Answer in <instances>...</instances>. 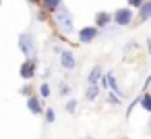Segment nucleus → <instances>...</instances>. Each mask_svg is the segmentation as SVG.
<instances>
[{
  "label": "nucleus",
  "mask_w": 151,
  "mask_h": 139,
  "mask_svg": "<svg viewBox=\"0 0 151 139\" xmlns=\"http://www.w3.org/2000/svg\"><path fill=\"white\" fill-rule=\"evenodd\" d=\"M54 25L62 35H68V33L75 31V21H73V15L66 7H62L60 11L54 13Z\"/></svg>",
  "instance_id": "obj_1"
},
{
  "label": "nucleus",
  "mask_w": 151,
  "mask_h": 139,
  "mask_svg": "<svg viewBox=\"0 0 151 139\" xmlns=\"http://www.w3.org/2000/svg\"><path fill=\"white\" fill-rule=\"evenodd\" d=\"M19 48L25 58H35V40L29 31H23L19 35Z\"/></svg>",
  "instance_id": "obj_2"
},
{
  "label": "nucleus",
  "mask_w": 151,
  "mask_h": 139,
  "mask_svg": "<svg viewBox=\"0 0 151 139\" xmlns=\"http://www.w3.org/2000/svg\"><path fill=\"white\" fill-rule=\"evenodd\" d=\"M132 21H134V13H132L130 7L118 9V11L114 13V23H116L118 27H128V25H132Z\"/></svg>",
  "instance_id": "obj_3"
},
{
  "label": "nucleus",
  "mask_w": 151,
  "mask_h": 139,
  "mask_svg": "<svg viewBox=\"0 0 151 139\" xmlns=\"http://www.w3.org/2000/svg\"><path fill=\"white\" fill-rule=\"evenodd\" d=\"M35 64H37V58H25L21 69H19V75L23 81H31L35 77Z\"/></svg>",
  "instance_id": "obj_4"
},
{
  "label": "nucleus",
  "mask_w": 151,
  "mask_h": 139,
  "mask_svg": "<svg viewBox=\"0 0 151 139\" xmlns=\"http://www.w3.org/2000/svg\"><path fill=\"white\" fill-rule=\"evenodd\" d=\"M97 35H99V29L95 25H85L79 29V44H91L95 42Z\"/></svg>",
  "instance_id": "obj_5"
},
{
  "label": "nucleus",
  "mask_w": 151,
  "mask_h": 139,
  "mask_svg": "<svg viewBox=\"0 0 151 139\" xmlns=\"http://www.w3.org/2000/svg\"><path fill=\"white\" fill-rule=\"evenodd\" d=\"M58 56H60V67L64 69V71H73L75 67H77V58H75V54L70 52V50H60L58 52Z\"/></svg>",
  "instance_id": "obj_6"
},
{
  "label": "nucleus",
  "mask_w": 151,
  "mask_h": 139,
  "mask_svg": "<svg viewBox=\"0 0 151 139\" xmlns=\"http://www.w3.org/2000/svg\"><path fill=\"white\" fill-rule=\"evenodd\" d=\"M112 21H114V15H112V13H108V11L95 13V27H97V29H104V27L112 25Z\"/></svg>",
  "instance_id": "obj_7"
},
{
  "label": "nucleus",
  "mask_w": 151,
  "mask_h": 139,
  "mask_svg": "<svg viewBox=\"0 0 151 139\" xmlns=\"http://www.w3.org/2000/svg\"><path fill=\"white\" fill-rule=\"evenodd\" d=\"M104 75H106L104 69H101L99 64H95V67L89 71V75H87V83H89V85H97V81H101Z\"/></svg>",
  "instance_id": "obj_8"
},
{
  "label": "nucleus",
  "mask_w": 151,
  "mask_h": 139,
  "mask_svg": "<svg viewBox=\"0 0 151 139\" xmlns=\"http://www.w3.org/2000/svg\"><path fill=\"white\" fill-rule=\"evenodd\" d=\"M64 7V2L62 0H42V9L46 11V13H56V11H60Z\"/></svg>",
  "instance_id": "obj_9"
},
{
  "label": "nucleus",
  "mask_w": 151,
  "mask_h": 139,
  "mask_svg": "<svg viewBox=\"0 0 151 139\" xmlns=\"http://www.w3.org/2000/svg\"><path fill=\"white\" fill-rule=\"evenodd\" d=\"M27 108H29L31 114H42V112H44V108H42V100H40L37 96H29V98H27Z\"/></svg>",
  "instance_id": "obj_10"
},
{
  "label": "nucleus",
  "mask_w": 151,
  "mask_h": 139,
  "mask_svg": "<svg viewBox=\"0 0 151 139\" xmlns=\"http://www.w3.org/2000/svg\"><path fill=\"white\" fill-rule=\"evenodd\" d=\"M149 19H151V0H147V2L139 9V21L145 23V21H149Z\"/></svg>",
  "instance_id": "obj_11"
},
{
  "label": "nucleus",
  "mask_w": 151,
  "mask_h": 139,
  "mask_svg": "<svg viewBox=\"0 0 151 139\" xmlns=\"http://www.w3.org/2000/svg\"><path fill=\"white\" fill-rule=\"evenodd\" d=\"M139 106L151 114V91H143L141 93V100H139Z\"/></svg>",
  "instance_id": "obj_12"
},
{
  "label": "nucleus",
  "mask_w": 151,
  "mask_h": 139,
  "mask_svg": "<svg viewBox=\"0 0 151 139\" xmlns=\"http://www.w3.org/2000/svg\"><path fill=\"white\" fill-rule=\"evenodd\" d=\"M85 98H87L89 102L97 100V98H99V85H89V87H87V93H85Z\"/></svg>",
  "instance_id": "obj_13"
},
{
  "label": "nucleus",
  "mask_w": 151,
  "mask_h": 139,
  "mask_svg": "<svg viewBox=\"0 0 151 139\" xmlns=\"http://www.w3.org/2000/svg\"><path fill=\"white\" fill-rule=\"evenodd\" d=\"M50 93H52L50 83H46V81H44V83L40 85V98H42V100H46V98H50Z\"/></svg>",
  "instance_id": "obj_14"
},
{
  "label": "nucleus",
  "mask_w": 151,
  "mask_h": 139,
  "mask_svg": "<svg viewBox=\"0 0 151 139\" xmlns=\"http://www.w3.org/2000/svg\"><path fill=\"white\" fill-rule=\"evenodd\" d=\"M44 114H46V122H48V125H54V122H56V110H54V108H46Z\"/></svg>",
  "instance_id": "obj_15"
},
{
  "label": "nucleus",
  "mask_w": 151,
  "mask_h": 139,
  "mask_svg": "<svg viewBox=\"0 0 151 139\" xmlns=\"http://www.w3.org/2000/svg\"><path fill=\"white\" fill-rule=\"evenodd\" d=\"M108 102H110L112 106H120V104H122V98L116 96L114 91H108Z\"/></svg>",
  "instance_id": "obj_16"
},
{
  "label": "nucleus",
  "mask_w": 151,
  "mask_h": 139,
  "mask_svg": "<svg viewBox=\"0 0 151 139\" xmlns=\"http://www.w3.org/2000/svg\"><path fill=\"white\" fill-rule=\"evenodd\" d=\"M21 93H23L25 98L33 96V87H31V83H29V81H25V83H23V87H21Z\"/></svg>",
  "instance_id": "obj_17"
},
{
  "label": "nucleus",
  "mask_w": 151,
  "mask_h": 139,
  "mask_svg": "<svg viewBox=\"0 0 151 139\" xmlns=\"http://www.w3.org/2000/svg\"><path fill=\"white\" fill-rule=\"evenodd\" d=\"M70 93H73V89H70V85H68V83H62V81H60V96H64V98H68Z\"/></svg>",
  "instance_id": "obj_18"
},
{
  "label": "nucleus",
  "mask_w": 151,
  "mask_h": 139,
  "mask_svg": "<svg viewBox=\"0 0 151 139\" xmlns=\"http://www.w3.org/2000/svg\"><path fill=\"white\" fill-rule=\"evenodd\" d=\"M145 2H147V0H126V4H128L130 9H137V11H139Z\"/></svg>",
  "instance_id": "obj_19"
},
{
  "label": "nucleus",
  "mask_w": 151,
  "mask_h": 139,
  "mask_svg": "<svg viewBox=\"0 0 151 139\" xmlns=\"http://www.w3.org/2000/svg\"><path fill=\"white\" fill-rule=\"evenodd\" d=\"M64 108H66V112H70V114H73V112L77 110V100H75V98H70V100L66 102V106H64Z\"/></svg>",
  "instance_id": "obj_20"
},
{
  "label": "nucleus",
  "mask_w": 151,
  "mask_h": 139,
  "mask_svg": "<svg viewBox=\"0 0 151 139\" xmlns=\"http://www.w3.org/2000/svg\"><path fill=\"white\" fill-rule=\"evenodd\" d=\"M46 17H48V13H46V11L42 9V11L37 13V19H40V21H46Z\"/></svg>",
  "instance_id": "obj_21"
},
{
  "label": "nucleus",
  "mask_w": 151,
  "mask_h": 139,
  "mask_svg": "<svg viewBox=\"0 0 151 139\" xmlns=\"http://www.w3.org/2000/svg\"><path fill=\"white\" fill-rule=\"evenodd\" d=\"M145 46H147V52H149V56H151V38H147V42H145Z\"/></svg>",
  "instance_id": "obj_22"
},
{
  "label": "nucleus",
  "mask_w": 151,
  "mask_h": 139,
  "mask_svg": "<svg viewBox=\"0 0 151 139\" xmlns=\"http://www.w3.org/2000/svg\"><path fill=\"white\" fill-rule=\"evenodd\" d=\"M29 2H42V0H29Z\"/></svg>",
  "instance_id": "obj_23"
},
{
  "label": "nucleus",
  "mask_w": 151,
  "mask_h": 139,
  "mask_svg": "<svg viewBox=\"0 0 151 139\" xmlns=\"http://www.w3.org/2000/svg\"><path fill=\"white\" fill-rule=\"evenodd\" d=\"M149 131H151V118H149Z\"/></svg>",
  "instance_id": "obj_24"
},
{
  "label": "nucleus",
  "mask_w": 151,
  "mask_h": 139,
  "mask_svg": "<svg viewBox=\"0 0 151 139\" xmlns=\"http://www.w3.org/2000/svg\"><path fill=\"white\" fill-rule=\"evenodd\" d=\"M83 139H93V137H83Z\"/></svg>",
  "instance_id": "obj_25"
},
{
  "label": "nucleus",
  "mask_w": 151,
  "mask_h": 139,
  "mask_svg": "<svg viewBox=\"0 0 151 139\" xmlns=\"http://www.w3.org/2000/svg\"><path fill=\"white\" fill-rule=\"evenodd\" d=\"M0 2H2V0H0Z\"/></svg>",
  "instance_id": "obj_26"
},
{
  "label": "nucleus",
  "mask_w": 151,
  "mask_h": 139,
  "mask_svg": "<svg viewBox=\"0 0 151 139\" xmlns=\"http://www.w3.org/2000/svg\"><path fill=\"white\" fill-rule=\"evenodd\" d=\"M124 139H126V137H124Z\"/></svg>",
  "instance_id": "obj_27"
}]
</instances>
